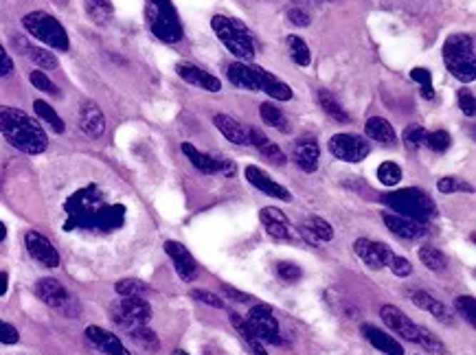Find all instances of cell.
Returning <instances> with one entry per match:
<instances>
[{
	"instance_id": "cell-1",
	"label": "cell",
	"mask_w": 476,
	"mask_h": 355,
	"mask_svg": "<svg viewBox=\"0 0 476 355\" xmlns=\"http://www.w3.org/2000/svg\"><path fill=\"white\" fill-rule=\"evenodd\" d=\"M126 204L108 202L99 185H86L64 200V230H101L112 232L126 224Z\"/></svg>"
},
{
	"instance_id": "cell-2",
	"label": "cell",
	"mask_w": 476,
	"mask_h": 355,
	"mask_svg": "<svg viewBox=\"0 0 476 355\" xmlns=\"http://www.w3.org/2000/svg\"><path fill=\"white\" fill-rule=\"evenodd\" d=\"M0 134L18 152L29 156H38L49 147V136L44 128L34 116H29L26 112L14 106H0Z\"/></svg>"
},
{
	"instance_id": "cell-3",
	"label": "cell",
	"mask_w": 476,
	"mask_h": 355,
	"mask_svg": "<svg viewBox=\"0 0 476 355\" xmlns=\"http://www.w3.org/2000/svg\"><path fill=\"white\" fill-rule=\"evenodd\" d=\"M443 62L459 81H474L476 77V57L474 38L470 34H455L443 44Z\"/></svg>"
},
{
	"instance_id": "cell-4",
	"label": "cell",
	"mask_w": 476,
	"mask_h": 355,
	"mask_svg": "<svg viewBox=\"0 0 476 355\" xmlns=\"http://www.w3.org/2000/svg\"><path fill=\"white\" fill-rule=\"evenodd\" d=\"M382 202L389 206L391 213H397L402 217L415 220V222H428L430 217L437 215V206L430 200V195H426L420 189H400L395 193H386L382 197Z\"/></svg>"
},
{
	"instance_id": "cell-5",
	"label": "cell",
	"mask_w": 476,
	"mask_h": 355,
	"mask_svg": "<svg viewBox=\"0 0 476 355\" xmlns=\"http://www.w3.org/2000/svg\"><path fill=\"white\" fill-rule=\"evenodd\" d=\"M211 26L220 42L237 57V59H255V38L248 31V26L228 16H213Z\"/></svg>"
},
{
	"instance_id": "cell-6",
	"label": "cell",
	"mask_w": 476,
	"mask_h": 355,
	"mask_svg": "<svg viewBox=\"0 0 476 355\" xmlns=\"http://www.w3.org/2000/svg\"><path fill=\"white\" fill-rule=\"evenodd\" d=\"M145 16L150 31L161 42L176 44L183 40V24L181 18H178L176 7L171 5V0H147Z\"/></svg>"
},
{
	"instance_id": "cell-7",
	"label": "cell",
	"mask_w": 476,
	"mask_h": 355,
	"mask_svg": "<svg viewBox=\"0 0 476 355\" xmlns=\"http://www.w3.org/2000/svg\"><path fill=\"white\" fill-rule=\"evenodd\" d=\"M22 26L31 34L38 42L55 48V51H69V34L55 16L46 11H31L22 18Z\"/></svg>"
},
{
	"instance_id": "cell-8",
	"label": "cell",
	"mask_w": 476,
	"mask_h": 355,
	"mask_svg": "<svg viewBox=\"0 0 476 355\" xmlns=\"http://www.w3.org/2000/svg\"><path fill=\"white\" fill-rule=\"evenodd\" d=\"M152 318V307L141 296H123L121 301L112 305V320L123 329H134L141 324H147Z\"/></svg>"
},
{
	"instance_id": "cell-9",
	"label": "cell",
	"mask_w": 476,
	"mask_h": 355,
	"mask_svg": "<svg viewBox=\"0 0 476 355\" xmlns=\"http://www.w3.org/2000/svg\"><path fill=\"white\" fill-rule=\"evenodd\" d=\"M36 294L44 305L62 312L66 316H77V312H79V307H77L73 296L69 294V289L55 279H40L36 283Z\"/></svg>"
},
{
	"instance_id": "cell-10",
	"label": "cell",
	"mask_w": 476,
	"mask_h": 355,
	"mask_svg": "<svg viewBox=\"0 0 476 355\" xmlns=\"http://www.w3.org/2000/svg\"><path fill=\"white\" fill-rule=\"evenodd\" d=\"M248 329L255 334V338L259 342H268V344H281V334H279V322L273 314V309L268 305H255L248 312L246 318Z\"/></svg>"
},
{
	"instance_id": "cell-11",
	"label": "cell",
	"mask_w": 476,
	"mask_h": 355,
	"mask_svg": "<svg viewBox=\"0 0 476 355\" xmlns=\"http://www.w3.org/2000/svg\"><path fill=\"white\" fill-rule=\"evenodd\" d=\"M330 152L345 163H360L369 156L371 147L365 138L355 134H334L330 138Z\"/></svg>"
},
{
	"instance_id": "cell-12",
	"label": "cell",
	"mask_w": 476,
	"mask_h": 355,
	"mask_svg": "<svg viewBox=\"0 0 476 355\" xmlns=\"http://www.w3.org/2000/svg\"><path fill=\"white\" fill-rule=\"evenodd\" d=\"M380 318L382 322L389 327L391 331H395L397 336H402L404 340L408 342H417V336H420V327L415 324L400 307L395 305H384L380 309Z\"/></svg>"
},
{
	"instance_id": "cell-13",
	"label": "cell",
	"mask_w": 476,
	"mask_h": 355,
	"mask_svg": "<svg viewBox=\"0 0 476 355\" xmlns=\"http://www.w3.org/2000/svg\"><path fill=\"white\" fill-rule=\"evenodd\" d=\"M24 246H26L29 254H31L38 263H42L44 268H57L59 265V252L42 232L29 230L24 235Z\"/></svg>"
},
{
	"instance_id": "cell-14",
	"label": "cell",
	"mask_w": 476,
	"mask_h": 355,
	"mask_svg": "<svg viewBox=\"0 0 476 355\" xmlns=\"http://www.w3.org/2000/svg\"><path fill=\"white\" fill-rule=\"evenodd\" d=\"M353 250H355V254H358V257L365 261L367 268H371V270H382V268H386V265H389V259L393 257L391 248L386 246V244L371 242V240H365V237L353 244Z\"/></svg>"
},
{
	"instance_id": "cell-15",
	"label": "cell",
	"mask_w": 476,
	"mask_h": 355,
	"mask_svg": "<svg viewBox=\"0 0 476 355\" xmlns=\"http://www.w3.org/2000/svg\"><path fill=\"white\" fill-rule=\"evenodd\" d=\"M165 252L169 254V259L173 261V268L185 283L193 281L198 277V263L191 257V252L178 242H165Z\"/></svg>"
},
{
	"instance_id": "cell-16",
	"label": "cell",
	"mask_w": 476,
	"mask_h": 355,
	"mask_svg": "<svg viewBox=\"0 0 476 355\" xmlns=\"http://www.w3.org/2000/svg\"><path fill=\"white\" fill-rule=\"evenodd\" d=\"M382 220H384L386 228H389L393 235L402 237V240H422V237L428 235L426 224L408 220V217H402L397 213H384Z\"/></svg>"
},
{
	"instance_id": "cell-17",
	"label": "cell",
	"mask_w": 476,
	"mask_h": 355,
	"mask_svg": "<svg viewBox=\"0 0 476 355\" xmlns=\"http://www.w3.org/2000/svg\"><path fill=\"white\" fill-rule=\"evenodd\" d=\"M246 178H248V182H250L255 189H259V191L265 193V195L277 197V200H281V202H290V200H292V193H290L285 187H281L279 182H275L270 175H268L265 171H261L259 167H255V165H248V167H246Z\"/></svg>"
},
{
	"instance_id": "cell-18",
	"label": "cell",
	"mask_w": 476,
	"mask_h": 355,
	"mask_svg": "<svg viewBox=\"0 0 476 355\" xmlns=\"http://www.w3.org/2000/svg\"><path fill=\"white\" fill-rule=\"evenodd\" d=\"M261 224L265 226L268 235L275 237V240H283V242H292L294 240V230L288 224V217L283 215V211L273 209V206H265L259 213Z\"/></svg>"
},
{
	"instance_id": "cell-19",
	"label": "cell",
	"mask_w": 476,
	"mask_h": 355,
	"mask_svg": "<svg viewBox=\"0 0 476 355\" xmlns=\"http://www.w3.org/2000/svg\"><path fill=\"white\" fill-rule=\"evenodd\" d=\"M176 71L187 83L198 86V88H202V91H206V93H220L222 91V81L218 77H213L211 73H206V71H202V68H198L193 64L181 62L176 66Z\"/></svg>"
},
{
	"instance_id": "cell-20",
	"label": "cell",
	"mask_w": 476,
	"mask_h": 355,
	"mask_svg": "<svg viewBox=\"0 0 476 355\" xmlns=\"http://www.w3.org/2000/svg\"><path fill=\"white\" fill-rule=\"evenodd\" d=\"M86 338L91 340L103 355H130V351L123 346L121 340H118L114 334L97 327V324H91V327L86 329Z\"/></svg>"
},
{
	"instance_id": "cell-21",
	"label": "cell",
	"mask_w": 476,
	"mask_h": 355,
	"mask_svg": "<svg viewBox=\"0 0 476 355\" xmlns=\"http://www.w3.org/2000/svg\"><path fill=\"white\" fill-rule=\"evenodd\" d=\"M292 158L296 163L301 171L305 173H314L318 169V158H320V150L314 138H301L296 140L294 145V152H292Z\"/></svg>"
},
{
	"instance_id": "cell-22",
	"label": "cell",
	"mask_w": 476,
	"mask_h": 355,
	"mask_svg": "<svg viewBox=\"0 0 476 355\" xmlns=\"http://www.w3.org/2000/svg\"><path fill=\"white\" fill-rule=\"evenodd\" d=\"M79 128L91 138H99L106 132V116L97 103H83L79 112Z\"/></svg>"
},
{
	"instance_id": "cell-23",
	"label": "cell",
	"mask_w": 476,
	"mask_h": 355,
	"mask_svg": "<svg viewBox=\"0 0 476 355\" xmlns=\"http://www.w3.org/2000/svg\"><path fill=\"white\" fill-rule=\"evenodd\" d=\"M257 71V79H259V91H263L268 97H273L277 101H290L292 99V88L281 81L279 77H275L273 73H268L259 66H255Z\"/></svg>"
},
{
	"instance_id": "cell-24",
	"label": "cell",
	"mask_w": 476,
	"mask_h": 355,
	"mask_svg": "<svg viewBox=\"0 0 476 355\" xmlns=\"http://www.w3.org/2000/svg\"><path fill=\"white\" fill-rule=\"evenodd\" d=\"M226 73L233 86L242 88V91H250V93L259 91V79H257L255 66H248L244 62H233Z\"/></svg>"
},
{
	"instance_id": "cell-25",
	"label": "cell",
	"mask_w": 476,
	"mask_h": 355,
	"mask_svg": "<svg viewBox=\"0 0 476 355\" xmlns=\"http://www.w3.org/2000/svg\"><path fill=\"white\" fill-rule=\"evenodd\" d=\"M410 299H412V303L417 305L420 309L432 314V316L439 318L441 322H452V312H450L448 307H445L441 301H437L435 296H430L428 292H424V289H415V292H410Z\"/></svg>"
},
{
	"instance_id": "cell-26",
	"label": "cell",
	"mask_w": 476,
	"mask_h": 355,
	"mask_svg": "<svg viewBox=\"0 0 476 355\" xmlns=\"http://www.w3.org/2000/svg\"><path fill=\"white\" fill-rule=\"evenodd\" d=\"M363 334L378 351H382L386 355H404L402 344L393 336H389V334L380 331L378 327H373V324H363Z\"/></svg>"
},
{
	"instance_id": "cell-27",
	"label": "cell",
	"mask_w": 476,
	"mask_h": 355,
	"mask_svg": "<svg viewBox=\"0 0 476 355\" xmlns=\"http://www.w3.org/2000/svg\"><path fill=\"white\" fill-rule=\"evenodd\" d=\"M365 132L371 140H378L386 147H391V145L397 143V134H395L393 125L382 116H371L367 121V125H365Z\"/></svg>"
},
{
	"instance_id": "cell-28",
	"label": "cell",
	"mask_w": 476,
	"mask_h": 355,
	"mask_svg": "<svg viewBox=\"0 0 476 355\" xmlns=\"http://www.w3.org/2000/svg\"><path fill=\"white\" fill-rule=\"evenodd\" d=\"M216 128L235 145H248V130H244L242 123H237L235 118L226 116V114H216L213 116Z\"/></svg>"
},
{
	"instance_id": "cell-29",
	"label": "cell",
	"mask_w": 476,
	"mask_h": 355,
	"mask_svg": "<svg viewBox=\"0 0 476 355\" xmlns=\"http://www.w3.org/2000/svg\"><path fill=\"white\" fill-rule=\"evenodd\" d=\"M248 143H253L257 150H259L268 160H273L275 165H283V163H285V154L279 150L275 143L268 140L259 130H248Z\"/></svg>"
},
{
	"instance_id": "cell-30",
	"label": "cell",
	"mask_w": 476,
	"mask_h": 355,
	"mask_svg": "<svg viewBox=\"0 0 476 355\" xmlns=\"http://www.w3.org/2000/svg\"><path fill=\"white\" fill-rule=\"evenodd\" d=\"M303 237L310 240L312 244H318V242H332L334 240V228L330 222H325L323 217H312L305 226H303Z\"/></svg>"
},
{
	"instance_id": "cell-31",
	"label": "cell",
	"mask_w": 476,
	"mask_h": 355,
	"mask_svg": "<svg viewBox=\"0 0 476 355\" xmlns=\"http://www.w3.org/2000/svg\"><path fill=\"white\" fill-rule=\"evenodd\" d=\"M183 152H185V156L191 160V165H193L198 171H202V173H206V175L218 173L216 156H211V154H202L200 150H196V147H193L191 143H183Z\"/></svg>"
},
{
	"instance_id": "cell-32",
	"label": "cell",
	"mask_w": 476,
	"mask_h": 355,
	"mask_svg": "<svg viewBox=\"0 0 476 355\" xmlns=\"http://www.w3.org/2000/svg\"><path fill=\"white\" fill-rule=\"evenodd\" d=\"M231 318V324L237 329V334H240V338L248 344V349L255 353V355H268L265 353V349H263V344L255 338V334L248 329V324H246V320L242 318V316H237V314H231L228 316Z\"/></svg>"
},
{
	"instance_id": "cell-33",
	"label": "cell",
	"mask_w": 476,
	"mask_h": 355,
	"mask_svg": "<svg viewBox=\"0 0 476 355\" xmlns=\"http://www.w3.org/2000/svg\"><path fill=\"white\" fill-rule=\"evenodd\" d=\"M86 14L95 24H108L114 16V7L110 0H86Z\"/></svg>"
},
{
	"instance_id": "cell-34",
	"label": "cell",
	"mask_w": 476,
	"mask_h": 355,
	"mask_svg": "<svg viewBox=\"0 0 476 355\" xmlns=\"http://www.w3.org/2000/svg\"><path fill=\"white\" fill-rule=\"evenodd\" d=\"M318 103L325 110V114H330L334 121L338 123H349V114L345 112V108L336 101V97L327 91H318Z\"/></svg>"
},
{
	"instance_id": "cell-35",
	"label": "cell",
	"mask_w": 476,
	"mask_h": 355,
	"mask_svg": "<svg viewBox=\"0 0 476 355\" xmlns=\"http://www.w3.org/2000/svg\"><path fill=\"white\" fill-rule=\"evenodd\" d=\"M34 108H36V114L42 118V121L46 123V125H51L57 134H62L64 130H66V125H64V121L59 118V114L46 103V101H42V99H38L36 103H34Z\"/></svg>"
},
{
	"instance_id": "cell-36",
	"label": "cell",
	"mask_w": 476,
	"mask_h": 355,
	"mask_svg": "<svg viewBox=\"0 0 476 355\" xmlns=\"http://www.w3.org/2000/svg\"><path fill=\"white\" fill-rule=\"evenodd\" d=\"M420 259H422V263L426 265V268L432 270V272H441L445 265H448V259H445V254L439 248H432V246L420 248Z\"/></svg>"
},
{
	"instance_id": "cell-37",
	"label": "cell",
	"mask_w": 476,
	"mask_h": 355,
	"mask_svg": "<svg viewBox=\"0 0 476 355\" xmlns=\"http://www.w3.org/2000/svg\"><path fill=\"white\" fill-rule=\"evenodd\" d=\"M24 53H26V57L31 59L34 64H38V66L44 68V71L57 68V57H55L53 53H49L46 48H38V46L26 44V46H24Z\"/></svg>"
},
{
	"instance_id": "cell-38",
	"label": "cell",
	"mask_w": 476,
	"mask_h": 355,
	"mask_svg": "<svg viewBox=\"0 0 476 355\" xmlns=\"http://www.w3.org/2000/svg\"><path fill=\"white\" fill-rule=\"evenodd\" d=\"M288 48H290V55H292V59H294L296 64H299V66H310L312 53H310L308 44L303 42V38L290 36V38H288Z\"/></svg>"
},
{
	"instance_id": "cell-39",
	"label": "cell",
	"mask_w": 476,
	"mask_h": 355,
	"mask_svg": "<svg viewBox=\"0 0 476 355\" xmlns=\"http://www.w3.org/2000/svg\"><path fill=\"white\" fill-rule=\"evenodd\" d=\"M130 338H132L138 346H143V349H147V351H158V349H161V340H158V336H156L152 329H147L145 324L130 329Z\"/></svg>"
},
{
	"instance_id": "cell-40",
	"label": "cell",
	"mask_w": 476,
	"mask_h": 355,
	"mask_svg": "<svg viewBox=\"0 0 476 355\" xmlns=\"http://www.w3.org/2000/svg\"><path fill=\"white\" fill-rule=\"evenodd\" d=\"M259 112H261V118H263L265 125L277 128L279 132H288V121H285V116L279 108H275L273 103H261Z\"/></svg>"
},
{
	"instance_id": "cell-41",
	"label": "cell",
	"mask_w": 476,
	"mask_h": 355,
	"mask_svg": "<svg viewBox=\"0 0 476 355\" xmlns=\"http://www.w3.org/2000/svg\"><path fill=\"white\" fill-rule=\"evenodd\" d=\"M378 180L384 187H395L402 180V169L395 163H382L378 167Z\"/></svg>"
},
{
	"instance_id": "cell-42",
	"label": "cell",
	"mask_w": 476,
	"mask_h": 355,
	"mask_svg": "<svg viewBox=\"0 0 476 355\" xmlns=\"http://www.w3.org/2000/svg\"><path fill=\"white\" fill-rule=\"evenodd\" d=\"M417 342L424 344V349H428L430 353H437V355H448V349H445V344L432 334L428 331L426 327H420V336H417Z\"/></svg>"
},
{
	"instance_id": "cell-43",
	"label": "cell",
	"mask_w": 476,
	"mask_h": 355,
	"mask_svg": "<svg viewBox=\"0 0 476 355\" xmlns=\"http://www.w3.org/2000/svg\"><path fill=\"white\" fill-rule=\"evenodd\" d=\"M114 289L118 296H143L147 285L138 279H121V281H116Z\"/></svg>"
},
{
	"instance_id": "cell-44",
	"label": "cell",
	"mask_w": 476,
	"mask_h": 355,
	"mask_svg": "<svg viewBox=\"0 0 476 355\" xmlns=\"http://www.w3.org/2000/svg\"><path fill=\"white\" fill-rule=\"evenodd\" d=\"M426 130L422 125H408L404 130V143L408 150H420L422 145H426Z\"/></svg>"
},
{
	"instance_id": "cell-45",
	"label": "cell",
	"mask_w": 476,
	"mask_h": 355,
	"mask_svg": "<svg viewBox=\"0 0 476 355\" xmlns=\"http://www.w3.org/2000/svg\"><path fill=\"white\" fill-rule=\"evenodd\" d=\"M426 147H430L432 152H445L450 147V134L443 132V130H437V132H430L426 134Z\"/></svg>"
},
{
	"instance_id": "cell-46",
	"label": "cell",
	"mask_w": 476,
	"mask_h": 355,
	"mask_svg": "<svg viewBox=\"0 0 476 355\" xmlns=\"http://www.w3.org/2000/svg\"><path fill=\"white\" fill-rule=\"evenodd\" d=\"M277 274H279V279H283L285 283H296V281L303 277L299 265L290 263V261H279V263H277Z\"/></svg>"
},
{
	"instance_id": "cell-47",
	"label": "cell",
	"mask_w": 476,
	"mask_h": 355,
	"mask_svg": "<svg viewBox=\"0 0 476 355\" xmlns=\"http://www.w3.org/2000/svg\"><path fill=\"white\" fill-rule=\"evenodd\" d=\"M455 307H457V312H459L470 324L476 322V320H474V316H476V301L472 299V296H459V299L455 301Z\"/></svg>"
},
{
	"instance_id": "cell-48",
	"label": "cell",
	"mask_w": 476,
	"mask_h": 355,
	"mask_svg": "<svg viewBox=\"0 0 476 355\" xmlns=\"http://www.w3.org/2000/svg\"><path fill=\"white\" fill-rule=\"evenodd\" d=\"M389 268H391V272H393L395 277H400V279H406V277H410V272H412L410 261L404 259V257H400V254H393V257L389 259Z\"/></svg>"
},
{
	"instance_id": "cell-49",
	"label": "cell",
	"mask_w": 476,
	"mask_h": 355,
	"mask_svg": "<svg viewBox=\"0 0 476 355\" xmlns=\"http://www.w3.org/2000/svg\"><path fill=\"white\" fill-rule=\"evenodd\" d=\"M31 83L38 88V91L46 93V95H57V86L42 73V71H34L31 73Z\"/></svg>"
},
{
	"instance_id": "cell-50",
	"label": "cell",
	"mask_w": 476,
	"mask_h": 355,
	"mask_svg": "<svg viewBox=\"0 0 476 355\" xmlns=\"http://www.w3.org/2000/svg\"><path fill=\"white\" fill-rule=\"evenodd\" d=\"M191 299H196V301H200V303H204V305H211V307H216V309H224V301L220 299V296L206 292V289H193V292H191Z\"/></svg>"
},
{
	"instance_id": "cell-51",
	"label": "cell",
	"mask_w": 476,
	"mask_h": 355,
	"mask_svg": "<svg viewBox=\"0 0 476 355\" xmlns=\"http://www.w3.org/2000/svg\"><path fill=\"white\" fill-rule=\"evenodd\" d=\"M457 99H459V108H461V112L465 114V116H474V112H476V103H474V95H472V91H459V95H457Z\"/></svg>"
},
{
	"instance_id": "cell-52",
	"label": "cell",
	"mask_w": 476,
	"mask_h": 355,
	"mask_svg": "<svg viewBox=\"0 0 476 355\" xmlns=\"http://www.w3.org/2000/svg\"><path fill=\"white\" fill-rule=\"evenodd\" d=\"M437 189H439L441 193H455V191H465V189H470V187L457 182V178H441Z\"/></svg>"
},
{
	"instance_id": "cell-53",
	"label": "cell",
	"mask_w": 476,
	"mask_h": 355,
	"mask_svg": "<svg viewBox=\"0 0 476 355\" xmlns=\"http://www.w3.org/2000/svg\"><path fill=\"white\" fill-rule=\"evenodd\" d=\"M18 338H20V336H18V329L0 320V342H3V344H16Z\"/></svg>"
},
{
	"instance_id": "cell-54",
	"label": "cell",
	"mask_w": 476,
	"mask_h": 355,
	"mask_svg": "<svg viewBox=\"0 0 476 355\" xmlns=\"http://www.w3.org/2000/svg\"><path fill=\"white\" fill-rule=\"evenodd\" d=\"M288 20L292 22V24H296V26H308L312 20H310V14L305 11V9H301V7H292L290 11H288Z\"/></svg>"
},
{
	"instance_id": "cell-55",
	"label": "cell",
	"mask_w": 476,
	"mask_h": 355,
	"mask_svg": "<svg viewBox=\"0 0 476 355\" xmlns=\"http://www.w3.org/2000/svg\"><path fill=\"white\" fill-rule=\"evenodd\" d=\"M14 73V59L9 57V53L5 51V46L0 44V79Z\"/></svg>"
},
{
	"instance_id": "cell-56",
	"label": "cell",
	"mask_w": 476,
	"mask_h": 355,
	"mask_svg": "<svg viewBox=\"0 0 476 355\" xmlns=\"http://www.w3.org/2000/svg\"><path fill=\"white\" fill-rule=\"evenodd\" d=\"M410 79H415L420 86H432L430 83V73L426 68H412L410 71Z\"/></svg>"
},
{
	"instance_id": "cell-57",
	"label": "cell",
	"mask_w": 476,
	"mask_h": 355,
	"mask_svg": "<svg viewBox=\"0 0 476 355\" xmlns=\"http://www.w3.org/2000/svg\"><path fill=\"white\" fill-rule=\"evenodd\" d=\"M222 289L231 296V299L240 301V303H250V301H253L248 294H244V292H240V289H235V287H231V285H222Z\"/></svg>"
},
{
	"instance_id": "cell-58",
	"label": "cell",
	"mask_w": 476,
	"mask_h": 355,
	"mask_svg": "<svg viewBox=\"0 0 476 355\" xmlns=\"http://www.w3.org/2000/svg\"><path fill=\"white\" fill-rule=\"evenodd\" d=\"M216 163H218V173H224V175H233L235 173V165L228 160V158H222V156H216Z\"/></svg>"
},
{
	"instance_id": "cell-59",
	"label": "cell",
	"mask_w": 476,
	"mask_h": 355,
	"mask_svg": "<svg viewBox=\"0 0 476 355\" xmlns=\"http://www.w3.org/2000/svg\"><path fill=\"white\" fill-rule=\"evenodd\" d=\"M7 287H9V277L5 272H0V296L7 294Z\"/></svg>"
},
{
	"instance_id": "cell-60",
	"label": "cell",
	"mask_w": 476,
	"mask_h": 355,
	"mask_svg": "<svg viewBox=\"0 0 476 355\" xmlns=\"http://www.w3.org/2000/svg\"><path fill=\"white\" fill-rule=\"evenodd\" d=\"M422 97H424V99H435V91H432V86H422Z\"/></svg>"
},
{
	"instance_id": "cell-61",
	"label": "cell",
	"mask_w": 476,
	"mask_h": 355,
	"mask_svg": "<svg viewBox=\"0 0 476 355\" xmlns=\"http://www.w3.org/2000/svg\"><path fill=\"white\" fill-rule=\"evenodd\" d=\"M5 237H7V226L0 222V242H5Z\"/></svg>"
},
{
	"instance_id": "cell-62",
	"label": "cell",
	"mask_w": 476,
	"mask_h": 355,
	"mask_svg": "<svg viewBox=\"0 0 476 355\" xmlns=\"http://www.w3.org/2000/svg\"><path fill=\"white\" fill-rule=\"evenodd\" d=\"M176 355H189V353H183V351H178Z\"/></svg>"
},
{
	"instance_id": "cell-63",
	"label": "cell",
	"mask_w": 476,
	"mask_h": 355,
	"mask_svg": "<svg viewBox=\"0 0 476 355\" xmlns=\"http://www.w3.org/2000/svg\"><path fill=\"white\" fill-rule=\"evenodd\" d=\"M325 3H330V0H325Z\"/></svg>"
}]
</instances>
